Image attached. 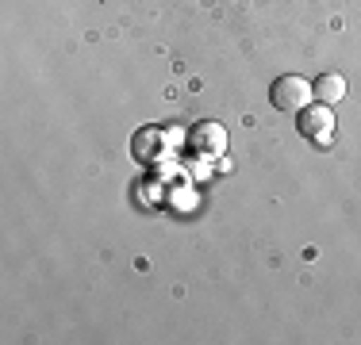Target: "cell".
I'll use <instances>...</instances> for the list:
<instances>
[{
	"label": "cell",
	"mask_w": 361,
	"mask_h": 345,
	"mask_svg": "<svg viewBox=\"0 0 361 345\" xmlns=\"http://www.w3.org/2000/svg\"><path fill=\"white\" fill-rule=\"evenodd\" d=\"M312 100H315V89H312V81H304L300 73H285V77L273 81V104H277L281 111H304Z\"/></svg>",
	"instance_id": "6da1fadb"
},
{
	"label": "cell",
	"mask_w": 361,
	"mask_h": 345,
	"mask_svg": "<svg viewBox=\"0 0 361 345\" xmlns=\"http://www.w3.org/2000/svg\"><path fill=\"white\" fill-rule=\"evenodd\" d=\"M300 134H307L315 146H326L334 138V115L326 104H307L300 111Z\"/></svg>",
	"instance_id": "7a4b0ae2"
},
{
	"label": "cell",
	"mask_w": 361,
	"mask_h": 345,
	"mask_svg": "<svg viewBox=\"0 0 361 345\" xmlns=\"http://www.w3.org/2000/svg\"><path fill=\"white\" fill-rule=\"evenodd\" d=\"M192 150L204 153V158H219V153L227 150V131H223L219 123H200L192 131Z\"/></svg>",
	"instance_id": "3957f363"
},
{
	"label": "cell",
	"mask_w": 361,
	"mask_h": 345,
	"mask_svg": "<svg viewBox=\"0 0 361 345\" xmlns=\"http://www.w3.org/2000/svg\"><path fill=\"white\" fill-rule=\"evenodd\" d=\"M315 89V104H326V108H334L342 96H346V77L342 73H323L319 81L312 84Z\"/></svg>",
	"instance_id": "277c9868"
}]
</instances>
